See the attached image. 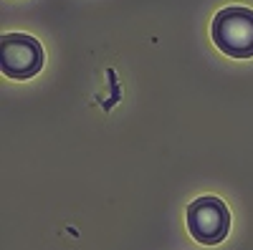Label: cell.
Listing matches in <instances>:
<instances>
[{"label": "cell", "instance_id": "obj_2", "mask_svg": "<svg viewBox=\"0 0 253 250\" xmlns=\"http://www.w3.org/2000/svg\"><path fill=\"white\" fill-rule=\"evenodd\" d=\"M190 235L203 245H218L230 230V213L218 197H198L187 207Z\"/></svg>", "mask_w": 253, "mask_h": 250}, {"label": "cell", "instance_id": "obj_3", "mask_svg": "<svg viewBox=\"0 0 253 250\" xmlns=\"http://www.w3.org/2000/svg\"><path fill=\"white\" fill-rule=\"evenodd\" d=\"M0 56H3V73L8 78H33L43 69V48L28 33H8L0 43Z\"/></svg>", "mask_w": 253, "mask_h": 250}, {"label": "cell", "instance_id": "obj_1", "mask_svg": "<svg viewBox=\"0 0 253 250\" xmlns=\"http://www.w3.org/2000/svg\"><path fill=\"white\" fill-rule=\"evenodd\" d=\"M213 40L225 56L251 58L253 56V10L225 8L213 18Z\"/></svg>", "mask_w": 253, "mask_h": 250}]
</instances>
